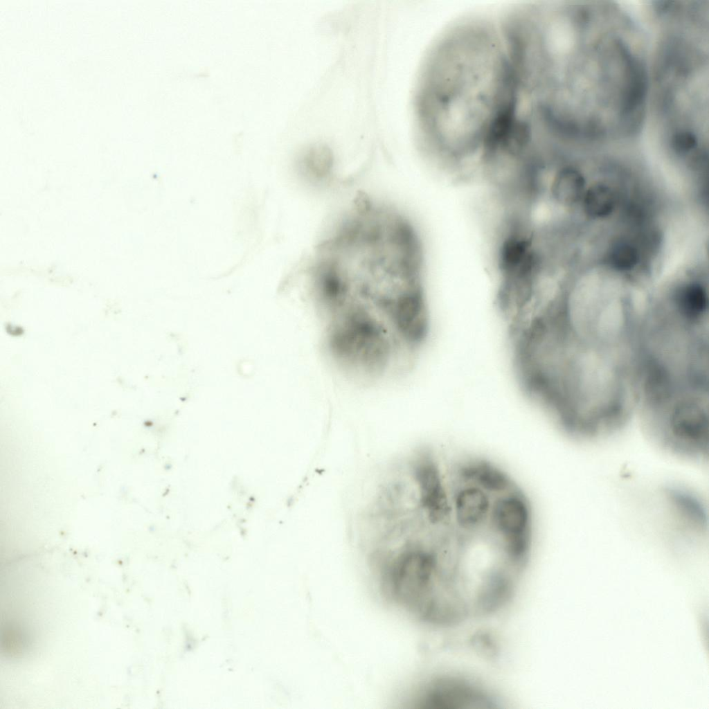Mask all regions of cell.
<instances>
[{
  "mask_svg": "<svg viewBox=\"0 0 709 709\" xmlns=\"http://www.w3.org/2000/svg\"><path fill=\"white\" fill-rule=\"evenodd\" d=\"M642 308L627 294L562 290L519 338L525 386L571 437L604 438L629 421Z\"/></svg>",
  "mask_w": 709,
  "mask_h": 709,
  "instance_id": "obj_1",
  "label": "cell"
},
{
  "mask_svg": "<svg viewBox=\"0 0 709 709\" xmlns=\"http://www.w3.org/2000/svg\"><path fill=\"white\" fill-rule=\"evenodd\" d=\"M422 265L421 242L409 219L359 195L312 265L326 326L366 345L419 340L428 323Z\"/></svg>",
  "mask_w": 709,
  "mask_h": 709,
  "instance_id": "obj_2",
  "label": "cell"
},
{
  "mask_svg": "<svg viewBox=\"0 0 709 709\" xmlns=\"http://www.w3.org/2000/svg\"><path fill=\"white\" fill-rule=\"evenodd\" d=\"M706 286L677 285L643 305L636 355L637 406L649 439L698 460L709 448V307Z\"/></svg>",
  "mask_w": 709,
  "mask_h": 709,
  "instance_id": "obj_3",
  "label": "cell"
},
{
  "mask_svg": "<svg viewBox=\"0 0 709 709\" xmlns=\"http://www.w3.org/2000/svg\"><path fill=\"white\" fill-rule=\"evenodd\" d=\"M590 8L561 6L542 22L537 84L570 136L631 130L644 106L646 77L632 47Z\"/></svg>",
  "mask_w": 709,
  "mask_h": 709,
  "instance_id": "obj_4",
  "label": "cell"
},
{
  "mask_svg": "<svg viewBox=\"0 0 709 709\" xmlns=\"http://www.w3.org/2000/svg\"><path fill=\"white\" fill-rule=\"evenodd\" d=\"M506 75L495 18L469 15L446 28L426 57L417 88L416 123L424 150L449 164L473 160L499 110Z\"/></svg>",
  "mask_w": 709,
  "mask_h": 709,
  "instance_id": "obj_5",
  "label": "cell"
},
{
  "mask_svg": "<svg viewBox=\"0 0 709 709\" xmlns=\"http://www.w3.org/2000/svg\"><path fill=\"white\" fill-rule=\"evenodd\" d=\"M703 50L683 37L665 45L658 84L665 127L674 151L685 155L697 149L707 123L708 64Z\"/></svg>",
  "mask_w": 709,
  "mask_h": 709,
  "instance_id": "obj_6",
  "label": "cell"
},
{
  "mask_svg": "<svg viewBox=\"0 0 709 709\" xmlns=\"http://www.w3.org/2000/svg\"><path fill=\"white\" fill-rule=\"evenodd\" d=\"M499 547L515 564L524 568L532 546V518L529 501L515 487L496 496L489 522Z\"/></svg>",
  "mask_w": 709,
  "mask_h": 709,
  "instance_id": "obj_7",
  "label": "cell"
},
{
  "mask_svg": "<svg viewBox=\"0 0 709 709\" xmlns=\"http://www.w3.org/2000/svg\"><path fill=\"white\" fill-rule=\"evenodd\" d=\"M411 477L416 489L418 505L433 526L448 523L452 517L451 499L434 456L419 452L411 463Z\"/></svg>",
  "mask_w": 709,
  "mask_h": 709,
  "instance_id": "obj_8",
  "label": "cell"
},
{
  "mask_svg": "<svg viewBox=\"0 0 709 709\" xmlns=\"http://www.w3.org/2000/svg\"><path fill=\"white\" fill-rule=\"evenodd\" d=\"M493 700L471 682L456 678H440L427 683L415 694L412 703L419 708H481Z\"/></svg>",
  "mask_w": 709,
  "mask_h": 709,
  "instance_id": "obj_9",
  "label": "cell"
},
{
  "mask_svg": "<svg viewBox=\"0 0 709 709\" xmlns=\"http://www.w3.org/2000/svg\"><path fill=\"white\" fill-rule=\"evenodd\" d=\"M492 505L491 495L485 490L460 484L451 499L452 517L460 530L473 532L488 523Z\"/></svg>",
  "mask_w": 709,
  "mask_h": 709,
  "instance_id": "obj_10",
  "label": "cell"
},
{
  "mask_svg": "<svg viewBox=\"0 0 709 709\" xmlns=\"http://www.w3.org/2000/svg\"><path fill=\"white\" fill-rule=\"evenodd\" d=\"M456 475L460 484L477 486L496 496L516 487L508 474L484 458H474L463 461L458 466Z\"/></svg>",
  "mask_w": 709,
  "mask_h": 709,
  "instance_id": "obj_11",
  "label": "cell"
},
{
  "mask_svg": "<svg viewBox=\"0 0 709 709\" xmlns=\"http://www.w3.org/2000/svg\"><path fill=\"white\" fill-rule=\"evenodd\" d=\"M584 187L585 180L581 173L573 168L566 167L554 176L550 192L555 201L568 206L579 201Z\"/></svg>",
  "mask_w": 709,
  "mask_h": 709,
  "instance_id": "obj_12",
  "label": "cell"
},
{
  "mask_svg": "<svg viewBox=\"0 0 709 709\" xmlns=\"http://www.w3.org/2000/svg\"><path fill=\"white\" fill-rule=\"evenodd\" d=\"M614 205L613 192L604 184H595L584 193V211L591 217L600 219L607 217L613 210Z\"/></svg>",
  "mask_w": 709,
  "mask_h": 709,
  "instance_id": "obj_13",
  "label": "cell"
},
{
  "mask_svg": "<svg viewBox=\"0 0 709 709\" xmlns=\"http://www.w3.org/2000/svg\"><path fill=\"white\" fill-rule=\"evenodd\" d=\"M607 263L616 271L623 272L634 269L639 260L637 249L626 242H618L611 248Z\"/></svg>",
  "mask_w": 709,
  "mask_h": 709,
  "instance_id": "obj_14",
  "label": "cell"
}]
</instances>
